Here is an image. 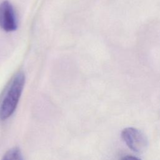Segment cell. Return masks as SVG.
<instances>
[{"label": "cell", "instance_id": "obj_1", "mask_svg": "<svg viewBox=\"0 0 160 160\" xmlns=\"http://www.w3.org/2000/svg\"><path fill=\"white\" fill-rule=\"evenodd\" d=\"M25 82L22 72L16 73L8 82L0 101V119L9 118L14 112L21 96Z\"/></svg>", "mask_w": 160, "mask_h": 160}, {"label": "cell", "instance_id": "obj_2", "mask_svg": "<svg viewBox=\"0 0 160 160\" xmlns=\"http://www.w3.org/2000/svg\"><path fill=\"white\" fill-rule=\"evenodd\" d=\"M121 138L126 145L133 151L141 153L146 151L148 140L145 135L134 128H126L121 132Z\"/></svg>", "mask_w": 160, "mask_h": 160}, {"label": "cell", "instance_id": "obj_3", "mask_svg": "<svg viewBox=\"0 0 160 160\" xmlns=\"http://www.w3.org/2000/svg\"><path fill=\"white\" fill-rule=\"evenodd\" d=\"M0 28L6 32L14 31L18 28L14 9L8 1L0 4Z\"/></svg>", "mask_w": 160, "mask_h": 160}, {"label": "cell", "instance_id": "obj_4", "mask_svg": "<svg viewBox=\"0 0 160 160\" xmlns=\"http://www.w3.org/2000/svg\"><path fill=\"white\" fill-rule=\"evenodd\" d=\"M2 160H23L21 150L17 148L9 149L3 156Z\"/></svg>", "mask_w": 160, "mask_h": 160}, {"label": "cell", "instance_id": "obj_5", "mask_svg": "<svg viewBox=\"0 0 160 160\" xmlns=\"http://www.w3.org/2000/svg\"><path fill=\"white\" fill-rule=\"evenodd\" d=\"M120 160H141V159L136 156H134L127 155V156L122 157Z\"/></svg>", "mask_w": 160, "mask_h": 160}]
</instances>
